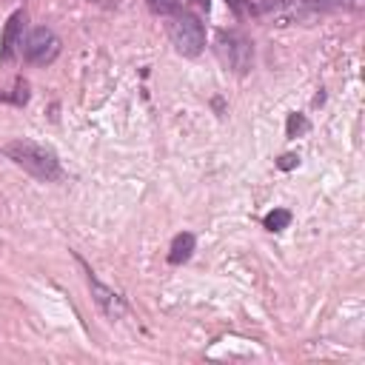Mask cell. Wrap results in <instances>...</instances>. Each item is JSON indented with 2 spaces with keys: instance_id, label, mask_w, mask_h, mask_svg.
I'll return each mask as SVG.
<instances>
[{
  "instance_id": "6da1fadb",
  "label": "cell",
  "mask_w": 365,
  "mask_h": 365,
  "mask_svg": "<svg viewBox=\"0 0 365 365\" xmlns=\"http://www.w3.org/2000/svg\"><path fill=\"white\" fill-rule=\"evenodd\" d=\"M3 154L20 165L26 174H31L34 180L40 182H57L63 177V165H60V157L54 148L43 145V143H34V140H11L3 145Z\"/></svg>"
},
{
  "instance_id": "7a4b0ae2",
  "label": "cell",
  "mask_w": 365,
  "mask_h": 365,
  "mask_svg": "<svg viewBox=\"0 0 365 365\" xmlns=\"http://www.w3.org/2000/svg\"><path fill=\"white\" fill-rule=\"evenodd\" d=\"M331 6L325 0H262L254 9V17H262L268 26H308L322 17Z\"/></svg>"
},
{
  "instance_id": "3957f363",
  "label": "cell",
  "mask_w": 365,
  "mask_h": 365,
  "mask_svg": "<svg viewBox=\"0 0 365 365\" xmlns=\"http://www.w3.org/2000/svg\"><path fill=\"white\" fill-rule=\"evenodd\" d=\"M165 20H168L165 23V34H168V40H171L177 54H182V57L202 54V48H205V26H202V20L197 14L180 9L177 14H171Z\"/></svg>"
},
{
  "instance_id": "277c9868",
  "label": "cell",
  "mask_w": 365,
  "mask_h": 365,
  "mask_svg": "<svg viewBox=\"0 0 365 365\" xmlns=\"http://www.w3.org/2000/svg\"><path fill=\"white\" fill-rule=\"evenodd\" d=\"M214 51L234 74H248L254 68V43L237 29H220L214 37Z\"/></svg>"
},
{
  "instance_id": "5b68a950",
  "label": "cell",
  "mask_w": 365,
  "mask_h": 365,
  "mask_svg": "<svg viewBox=\"0 0 365 365\" xmlns=\"http://www.w3.org/2000/svg\"><path fill=\"white\" fill-rule=\"evenodd\" d=\"M60 48H63V43L48 26H34L20 40V51L29 66H51L60 57Z\"/></svg>"
},
{
  "instance_id": "8992f818",
  "label": "cell",
  "mask_w": 365,
  "mask_h": 365,
  "mask_svg": "<svg viewBox=\"0 0 365 365\" xmlns=\"http://www.w3.org/2000/svg\"><path fill=\"white\" fill-rule=\"evenodd\" d=\"M77 257V262L83 265V271H86V282H88V288H91V297H94V305L108 317V319H120V317H125L128 314V302H125V297L123 294H117L114 288H108L106 282H100L97 279V274L86 265V259L80 257V254H74Z\"/></svg>"
},
{
  "instance_id": "52a82bcc",
  "label": "cell",
  "mask_w": 365,
  "mask_h": 365,
  "mask_svg": "<svg viewBox=\"0 0 365 365\" xmlns=\"http://www.w3.org/2000/svg\"><path fill=\"white\" fill-rule=\"evenodd\" d=\"M23 23H26V11L17 9L6 26H3V37H0V60H11L14 51L20 48V40H23Z\"/></svg>"
},
{
  "instance_id": "ba28073f",
  "label": "cell",
  "mask_w": 365,
  "mask_h": 365,
  "mask_svg": "<svg viewBox=\"0 0 365 365\" xmlns=\"http://www.w3.org/2000/svg\"><path fill=\"white\" fill-rule=\"evenodd\" d=\"M194 248H197V237H194L191 231H180V234L171 240V245H168V265H182V262H188L191 254H194Z\"/></svg>"
},
{
  "instance_id": "9c48e42d",
  "label": "cell",
  "mask_w": 365,
  "mask_h": 365,
  "mask_svg": "<svg viewBox=\"0 0 365 365\" xmlns=\"http://www.w3.org/2000/svg\"><path fill=\"white\" fill-rule=\"evenodd\" d=\"M291 220H294V214H291L288 208H274V211H268V214L262 217V225H265L268 231H285V228L291 225Z\"/></svg>"
},
{
  "instance_id": "30bf717a",
  "label": "cell",
  "mask_w": 365,
  "mask_h": 365,
  "mask_svg": "<svg viewBox=\"0 0 365 365\" xmlns=\"http://www.w3.org/2000/svg\"><path fill=\"white\" fill-rule=\"evenodd\" d=\"M311 131V123H308V117L305 114H288V120H285V137L288 140H297V137H302V134H308Z\"/></svg>"
},
{
  "instance_id": "8fae6325",
  "label": "cell",
  "mask_w": 365,
  "mask_h": 365,
  "mask_svg": "<svg viewBox=\"0 0 365 365\" xmlns=\"http://www.w3.org/2000/svg\"><path fill=\"white\" fill-rule=\"evenodd\" d=\"M0 100L3 103H14V106H26L29 103V83L23 77H17L11 91H0Z\"/></svg>"
},
{
  "instance_id": "7c38bea8",
  "label": "cell",
  "mask_w": 365,
  "mask_h": 365,
  "mask_svg": "<svg viewBox=\"0 0 365 365\" xmlns=\"http://www.w3.org/2000/svg\"><path fill=\"white\" fill-rule=\"evenodd\" d=\"M145 6H148V11L157 14V17H171V14H177V11L182 9L180 0H145Z\"/></svg>"
},
{
  "instance_id": "4fadbf2b",
  "label": "cell",
  "mask_w": 365,
  "mask_h": 365,
  "mask_svg": "<svg viewBox=\"0 0 365 365\" xmlns=\"http://www.w3.org/2000/svg\"><path fill=\"white\" fill-rule=\"evenodd\" d=\"M225 6H228L237 17H254V9H257L251 0H225Z\"/></svg>"
},
{
  "instance_id": "5bb4252c",
  "label": "cell",
  "mask_w": 365,
  "mask_h": 365,
  "mask_svg": "<svg viewBox=\"0 0 365 365\" xmlns=\"http://www.w3.org/2000/svg\"><path fill=\"white\" fill-rule=\"evenodd\" d=\"M299 165V157L297 154H282L279 160H277V168L279 171H291V168H297Z\"/></svg>"
},
{
  "instance_id": "9a60e30c",
  "label": "cell",
  "mask_w": 365,
  "mask_h": 365,
  "mask_svg": "<svg viewBox=\"0 0 365 365\" xmlns=\"http://www.w3.org/2000/svg\"><path fill=\"white\" fill-rule=\"evenodd\" d=\"M188 3H194L197 9H205V11L211 9V0H188Z\"/></svg>"
}]
</instances>
